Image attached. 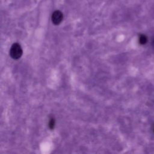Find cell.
Listing matches in <instances>:
<instances>
[{"instance_id":"obj_4","label":"cell","mask_w":154,"mask_h":154,"mask_svg":"<svg viewBox=\"0 0 154 154\" xmlns=\"http://www.w3.org/2000/svg\"><path fill=\"white\" fill-rule=\"evenodd\" d=\"M55 125V120L54 119H51L49 122V127L51 129H53Z\"/></svg>"},{"instance_id":"obj_1","label":"cell","mask_w":154,"mask_h":154,"mask_svg":"<svg viewBox=\"0 0 154 154\" xmlns=\"http://www.w3.org/2000/svg\"><path fill=\"white\" fill-rule=\"evenodd\" d=\"M23 53L22 49L19 44L17 43H13L10 51V54L12 58L17 60L21 57Z\"/></svg>"},{"instance_id":"obj_3","label":"cell","mask_w":154,"mask_h":154,"mask_svg":"<svg viewBox=\"0 0 154 154\" xmlns=\"http://www.w3.org/2000/svg\"><path fill=\"white\" fill-rule=\"evenodd\" d=\"M139 42L141 45H145L147 42V37L144 34H141L139 37Z\"/></svg>"},{"instance_id":"obj_2","label":"cell","mask_w":154,"mask_h":154,"mask_svg":"<svg viewBox=\"0 0 154 154\" xmlns=\"http://www.w3.org/2000/svg\"><path fill=\"white\" fill-rule=\"evenodd\" d=\"M63 14L61 13V11L59 10H56L54 11V13L52 14L51 19L52 22L54 25H59L63 20Z\"/></svg>"},{"instance_id":"obj_5","label":"cell","mask_w":154,"mask_h":154,"mask_svg":"<svg viewBox=\"0 0 154 154\" xmlns=\"http://www.w3.org/2000/svg\"><path fill=\"white\" fill-rule=\"evenodd\" d=\"M152 46L153 47V48H154V38L152 39Z\"/></svg>"},{"instance_id":"obj_6","label":"cell","mask_w":154,"mask_h":154,"mask_svg":"<svg viewBox=\"0 0 154 154\" xmlns=\"http://www.w3.org/2000/svg\"><path fill=\"white\" fill-rule=\"evenodd\" d=\"M153 132H154V128H153Z\"/></svg>"}]
</instances>
